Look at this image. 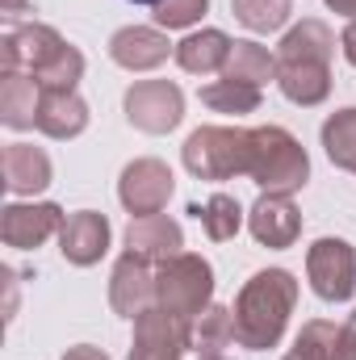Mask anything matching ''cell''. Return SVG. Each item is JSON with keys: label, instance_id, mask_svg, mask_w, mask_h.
I'll return each instance as SVG.
<instances>
[{"label": "cell", "instance_id": "1", "mask_svg": "<svg viewBox=\"0 0 356 360\" xmlns=\"http://www.w3.org/2000/svg\"><path fill=\"white\" fill-rule=\"evenodd\" d=\"M293 302H298V281L285 269L256 272L235 297V340L252 352L276 348L293 314Z\"/></svg>", "mask_w": 356, "mask_h": 360}, {"label": "cell", "instance_id": "2", "mask_svg": "<svg viewBox=\"0 0 356 360\" xmlns=\"http://www.w3.org/2000/svg\"><path fill=\"white\" fill-rule=\"evenodd\" d=\"M248 176L265 193H293L310 176V160L298 147V139L281 126L252 130V151H248Z\"/></svg>", "mask_w": 356, "mask_h": 360}, {"label": "cell", "instance_id": "3", "mask_svg": "<svg viewBox=\"0 0 356 360\" xmlns=\"http://www.w3.org/2000/svg\"><path fill=\"white\" fill-rule=\"evenodd\" d=\"M248 151H252V130L205 126V130L189 134V143H184V168L197 180L248 176Z\"/></svg>", "mask_w": 356, "mask_h": 360}, {"label": "cell", "instance_id": "4", "mask_svg": "<svg viewBox=\"0 0 356 360\" xmlns=\"http://www.w3.org/2000/svg\"><path fill=\"white\" fill-rule=\"evenodd\" d=\"M210 293H214V272H210V264H205L201 256L180 252L177 260L160 264V276H155V306H164L168 314L193 323V319L210 306Z\"/></svg>", "mask_w": 356, "mask_h": 360}, {"label": "cell", "instance_id": "5", "mask_svg": "<svg viewBox=\"0 0 356 360\" xmlns=\"http://www.w3.org/2000/svg\"><path fill=\"white\" fill-rule=\"evenodd\" d=\"M306 272L323 302H348L356 289V252L344 239H319L306 252Z\"/></svg>", "mask_w": 356, "mask_h": 360}, {"label": "cell", "instance_id": "6", "mask_svg": "<svg viewBox=\"0 0 356 360\" xmlns=\"http://www.w3.org/2000/svg\"><path fill=\"white\" fill-rule=\"evenodd\" d=\"M184 113V96L168 80H139L126 92V117L143 134H168Z\"/></svg>", "mask_w": 356, "mask_h": 360}, {"label": "cell", "instance_id": "7", "mask_svg": "<svg viewBox=\"0 0 356 360\" xmlns=\"http://www.w3.org/2000/svg\"><path fill=\"white\" fill-rule=\"evenodd\" d=\"M63 38L51 25H21L4 38L0 59H4V76H38L42 68H51L63 55Z\"/></svg>", "mask_w": 356, "mask_h": 360}, {"label": "cell", "instance_id": "8", "mask_svg": "<svg viewBox=\"0 0 356 360\" xmlns=\"http://www.w3.org/2000/svg\"><path fill=\"white\" fill-rule=\"evenodd\" d=\"M184 348H189V323L168 314L164 306H151L134 319L130 360H180Z\"/></svg>", "mask_w": 356, "mask_h": 360}, {"label": "cell", "instance_id": "9", "mask_svg": "<svg viewBox=\"0 0 356 360\" xmlns=\"http://www.w3.org/2000/svg\"><path fill=\"white\" fill-rule=\"evenodd\" d=\"M117 193H122V205H126L134 218H151V214H160V210L168 205V197H172V172H168V164H160V160H134V164L122 172Z\"/></svg>", "mask_w": 356, "mask_h": 360}, {"label": "cell", "instance_id": "10", "mask_svg": "<svg viewBox=\"0 0 356 360\" xmlns=\"http://www.w3.org/2000/svg\"><path fill=\"white\" fill-rule=\"evenodd\" d=\"M63 210L59 205H8L4 210V218H0V239L8 243V248H21V252H30V248H38V243H46L51 235H59L63 231Z\"/></svg>", "mask_w": 356, "mask_h": 360}, {"label": "cell", "instance_id": "11", "mask_svg": "<svg viewBox=\"0 0 356 360\" xmlns=\"http://www.w3.org/2000/svg\"><path fill=\"white\" fill-rule=\"evenodd\" d=\"M109 302L126 319H139L143 310H151L155 306V272H151V264L126 252L117 260V269H113V281H109Z\"/></svg>", "mask_w": 356, "mask_h": 360}, {"label": "cell", "instance_id": "12", "mask_svg": "<svg viewBox=\"0 0 356 360\" xmlns=\"http://www.w3.org/2000/svg\"><path fill=\"white\" fill-rule=\"evenodd\" d=\"M184 248V235L168 214H151V218H134L126 231V252L147 260V264H168L177 260Z\"/></svg>", "mask_w": 356, "mask_h": 360}, {"label": "cell", "instance_id": "13", "mask_svg": "<svg viewBox=\"0 0 356 360\" xmlns=\"http://www.w3.org/2000/svg\"><path fill=\"white\" fill-rule=\"evenodd\" d=\"M248 226H252L256 243H265V248H293V239L302 231V214L289 201V193H265L252 205Z\"/></svg>", "mask_w": 356, "mask_h": 360}, {"label": "cell", "instance_id": "14", "mask_svg": "<svg viewBox=\"0 0 356 360\" xmlns=\"http://www.w3.org/2000/svg\"><path fill=\"white\" fill-rule=\"evenodd\" d=\"M59 252H63V260H72L80 269L96 264L109 252V222H105V214H92V210L72 214L63 222V231H59Z\"/></svg>", "mask_w": 356, "mask_h": 360}, {"label": "cell", "instance_id": "15", "mask_svg": "<svg viewBox=\"0 0 356 360\" xmlns=\"http://www.w3.org/2000/svg\"><path fill=\"white\" fill-rule=\"evenodd\" d=\"M168 38L160 30H147V25H130V30H117L113 42H109V55L113 63H122L126 72H151L168 59Z\"/></svg>", "mask_w": 356, "mask_h": 360}, {"label": "cell", "instance_id": "16", "mask_svg": "<svg viewBox=\"0 0 356 360\" xmlns=\"http://www.w3.org/2000/svg\"><path fill=\"white\" fill-rule=\"evenodd\" d=\"M34 126L51 139H76L89 126V105L76 92H42Z\"/></svg>", "mask_w": 356, "mask_h": 360}, {"label": "cell", "instance_id": "17", "mask_svg": "<svg viewBox=\"0 0 356 360\" xmlns=\"http://www.w3.org/2000/svg\"><path fill=\"white\" fill-rule=\"evenodd\" d=\"M231 38L222 30H201V34H189L177 51V63L193 76H210V72H227V59H231Z\"/></svg>", "mask_w": 356, "mask_h": 360}, {"label": "cell", "instance_id": "18", "mask_svg": "<svg viewBox=\"0 0 356 360\" xmlns=\"http://www.w3.org/2000/svg\"><path fill=\"white\" fill-rule=\"evenodd\" d=\"M0 168H4V184L13 193H42L51 184V160L38 147H25V143H8Z\"/></svg>", "mask_w": 356, "mask_h": 360}, {"label": "cell", "instance_id": "19", "mask_svg": "<svg viewBox=\"0 0 356 360\" xmlns=\"http://www.w3.org/2000/svg\"><path fill=\"white\" fill-rule=\"evenodd\" d=\"M276 84L293 105H319L331 92V68L327 63H276Z\"/></svg>", "mask_w": 356, "mask_h": 360}, {"label": "cell", "instance_id": "20", "mask_svg": "<svg viewBox=\"0 0 356 360\" xmlns=\"http://www.w3.org/2000/svg\"><path fill=\"white\" fill-rule=\"evenodd\" d=\"M331 51H336L331 30L323 21H302L298 30L285 34L276 63H331Z\"/></svg>", "mask_w": 356, "mask_h": 360}, {"label": "cell", "instance_id": "21", "mask_svg": "<svg viewBox=\"0 0 356 360\" xmlns=\"http://www.w3.org/2000/svg\"><path fill=\"white\" fill-rule=\"evenodd\" d=\"M38 101H42V89H38L34 76H4V84H0V117H4V126H13V130L34 126Z\"/></svg>", "mask_w": 356, "mask_h": 360}, {"label": "cell", "instance_id": "22", "mask_svg": "<svg viewBox=\"0 0 356 360\" xmlns=\"http://www.w3.org/2000/svg\"><path fill=\"white\" fill-rule=\"evenodd\" d=\"M231 340H235V310L205 306V310H201V314L189 323V348H197L201 356H214V352H222Z\"/></svg>", "mask_w": 356, "mask_h": 360}, {"label": "cell", "instance_id": "23", "mask_svg": "<svg viewBox=\"0 0 356 360\" xmlns=\"http://www.w3.org/2000/svg\"><path fill=\"white\" fill-rule=\"evenodd\" d=\"M268 76H276V55H268L260 42H235L231 59H227V80L239 84H265Z\"/></svg>", "mask_w": 356, "mask_h": 360}, {"label": "cell", "instance_id": "24", "mask_svg": "<svg viewBox=\"0 0 356 360\" xmlns=\"http://www.w3.org/2000/svg\"><path fill=\"white\" fill-rule=\"evenodd\" d=\"M285 360H344V352H340V327L323 323V319L306 323L298 331V340H293V348H289Z\"/></svg>", "mask_w": 356, "mask_h": 360}, {"label": "cell", "instance_id": "25", "mask_svg": "<svg viewBox=\"0 0 356 360\" xmlns=\"http://www.w3.org/2000/svg\"><path fill=\"white\" fill-rule=\"evenodd\" d=\"M193 214L201 218V226H205V235H210L214 243L235 239V231H239V222H243V210H239V201H235L231 193H214L205 205H193Z\"/></svg>", "mask_w": 356, "mask_h": 360}, {"label": "cell", "instance_id": "26", "mask_svg": "<svg viewBox=\"0 0 356 360\" xmlns=\"http://www.w3.org/2000/svg\"><path fill=\"white\" fill-rule=\"evenodd\" d=\"M201 101L214 113H256L260 109V89L256 84H239V80H214L201 89Z\"/></svg>", "mask_w": 356, "mask_h": 360}, {"label": "cell", "instance_id": "27", "mask_svg": "<svg viewBox=\"0 0 356 360\" xmlns=\"http://www.w3.org/2000/svg\"><path fill=\"white\" fill-rule=\"evenodd\" d=\"M323 147L331 155V164L356 172V109H340L327 117L323 126Z\"/></svg>", "mask_w": 356, "mask_h": 360}, {"label": "cell", "instance_id": "28", "mask_svg": "<svg viewBox=\"0 0 356 360\" xmlns=\"http://www.w3.org/2000/svg\"><path fill=\"white\" fill-rule=\"evenodd\" d=\"M231 8H235V17L248 25V30H256V34H268V30H281L285 21H289V0H231Z\"/></svg>", "mask_w": 356, "mask_h": 360}, {"label": "cell", "instance_id": "29", "mask_svg": "<svg viewBox=\"0 0 356 360\" xmlns=\"http://www.w3.org/2000/svg\"><path fill=\"white\" fill-rule=\"evenodd\" d=\"M84 76V55L76 51V46H63V55L51 63V68H42L34 80H38V89L42 92H76V80Z\"/></svg>", "mask_w": 356, "mask_h": 360}, {"label": "cell", "instance_id": "30", "mask_svg": "<svg viewBox=\"0 0 356 360\" xmlns=\"http://www.w3.org/2000/svg\"><path fill=\"white\" fill-rule=\"evenodd\" d=\"M205 8H210V0H160V4H155V21H160L164 30H184V25H193Z\"/></svg>", "mask_w": 356, "mask_h": 360}, {"label": "cell", "instance_id": "31", "mask_svg": "<svg viewBox=\"0 0 356 360\" xmlns=\"http://www.w3.org/2000/svg\"><path fill=\"white\" fill-rule=\"evenodd\" d=\"M340 352H344V360H356V310L352 319L340 327Z\"/></svg>", "mask_w": 356, "mask_h": 360}, {"label": "cell", "instance_id": "32", "mask_svg": "<svg viewBox=\"0 0 356 360\" xmlns=\"http://www.w3.org/2000/svg\"><path fill=\"white\" fill-rule=\"evenodd\" d=\"M63 360H109L101 348H92V344H76V348H68Z\"/></svg>", "mask_w": 356, "mask_h": 360}, {"label": "cell", "instance_id": "33", "mask_svg": "<svg viewBox=\"0 0 356 360\" xmlns=\"http://www.w3.org/2000/svg\"><path fill=\"white\" fill-rule=\"evenodd\" d=\"M344 55H348V63L356 68V21L344 30Z\"/></svg>", "mask_w": 356, "mask_h": 360}, {"label": "cell", "instance_id": "34", "mask_svg": "<svg viewBox=\"0 0 356 360\" xmlns=\"http://www.w3.org/2000/svg\"><path fill=\"white\" fill-rule=\"evenodd\" d=\"M327 4H331L336 13H344V17H352L356 21V0H327Z\"/></svg>", "mask_w": 356, "mask_h": 360}, {"label": "cell", "instance_id": "35", "mask_svg": "<svg viewBox=\"0 0 356 360\" xmlns=\"http://www.w3.org/2000/svg\"><path fill=\"white\" fill-rule=\"evenodd\" d=\"M30 4L25 0H0V13H8V17H17V13H25Z\"/></svg>", "mask_w": 356, "mask_h": 360}, {"label": "cell", "instance_id": "36", "mask_svg": "<svg viewBox=\"0 0 356 360\" xmlns=\"http://www.w3.org/2000/svg\"><path fill=\"white\" fill-rule=\"evenodd\" d=\"M201 360H227V356H218V352H214V356H201Z\"/></svg>", "mask_w": 356, "mask_h": 360}, {"label": "cell", "instance_id": "37", "mask_svg": "<svg viewBox=\"0 0 356 360\" xmlns=\"http://www.w3.org/2000/svg\"><path fill=\"white\" fill-rule=\"evenodd\" d=\"M134 4H160V0H134Z\"/></svg>", "mask_w": 356, "mask_h": 360}]
</instances>
